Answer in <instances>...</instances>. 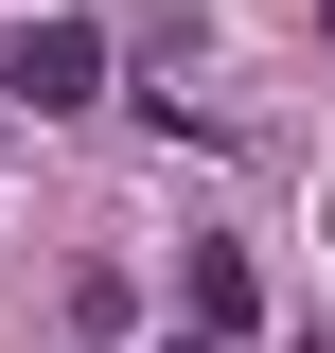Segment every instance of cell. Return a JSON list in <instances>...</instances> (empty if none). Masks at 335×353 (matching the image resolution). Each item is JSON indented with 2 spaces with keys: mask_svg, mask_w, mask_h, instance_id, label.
I'll return each instance as SVG.
<instances>
[{
  "mask_svg": "<svg viewBox=\"0 0 335 353\" xmlns=\"http://www.w3.org/2000/svg\"><path fill=\"white\" fill-rule=\"evenodd\" d=\"M318 53H335V0H318Z\"/></svg>",
  "mask_w": 335,
  "mask_h": 353,
  "instance_id": "obj_3",
  "label": "cell"
},
{
  "mask_svg": "<svg viewBox=\"0 0 335 353\" xmlns=\"http://www.w3.org/2000/svg\"><path fill=\"white\" fill-rule=\"evenodd\" d=\"M0 88H18V106H88V88H106V36H88V18H18V36H0Z\"/></svg>",
  "mask_w": 335,
  "mask_h": 353,
  "instance_id": "obj_1",
  "label": "cell"
},
{
  "mask_svg": "<svg viewBox=\"0 0 335 353\" xmlns=\"http://www.w3.org/2000/svg\"><path fill=\"white\" fill-rule=\"evenodd\" d=\"M176 301H194V336L230 353V336H247V248H194V265H176Z\"/></svg>",
  "mask_w": 335,
  "mask_h": 353,
  "instance_id": "obj_2",
  "label": "cell"
},
{
  "mask_svg": "<svg viewBox=\"0 0 335 353\" xmlns=\"http://www.w3.org/2000/svg\"><path fill=\"white\" fill-rule=\"evenodd\" d=\"M318 248H335V230H318Z\"/></svg>",
  "mask_w": 335,
  "mask_h": 353,
  "instance_id": "obj_4",
  "label": "cell"
}]
</instances>
